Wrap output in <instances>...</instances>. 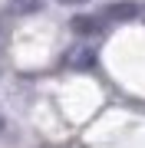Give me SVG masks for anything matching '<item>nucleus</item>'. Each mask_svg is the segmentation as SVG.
I'll list each match as a JSON object with an SVG mask.
<instances>
[{
	"label": "nucleus",
	"instance_id": "obj_1",
	"mask_svg": "<svg viewBox=\"0 0 145 148\" xmlns=\"http://www.w3.org/2000/svg\"><path fill=\"white\" fill-rule=\"evenodd\" d=\"M106 23H109V20H106L102 13H86V16H76L69 27H73L76 36H99V33L106 30Z\"/></svg>",
	"mask_w": 145,
	"mask_h": 148
},
{
	"label": "nucleus",
	"instance_id": "obj_2",
	"mask_svg": "<svg viewBox=\"0 0 145 148\" xmlns=\"http://www.w3.org/2000/svg\"><path fill=\"white\" fill-rule=\"evenodd\" d=\"M99 13L106 16L109 23H125V20H135V16H139L142 10L132 3V0H122V3H109L106 10H99Z\"/></svg>",
	"mask_w": 145,
	"mask_h": 148
},
{
	"label": "nucleus",
	"instance_id": "obj_3",
	"mask_svg": "<svg viewBox=\"0 0 145 148\" xmlns=\"http://www.w3.org/2000/svg\"><path fill=\"white\" fill-rule=\"evenodd\" d=\"M63 63L73 66V69H92L96 66V56H92V49H69L63 56Z\"/></svg>",
	"mask_w": 145,
	"mask_h": 148
},
{
	"label": "nucleus",
	"instance_id": "obj_4",
	"mask_svg": "<svg viewBox=\"0 0 145 148\" xmlns=\"http://www.w3.org/2000/svg\"><path fill=\"white\" fill-rule=\"evenodd\" d=\"M40 7H43V0H10L13 13H36Z\"/></svg>",
	"mask_w": 145,
	"mask_h": 148
},
{
	"label": "nucleus",
	"instance_id": "obj_5",
	"mask_svg": "<svg viewBox=\"0 0 145 148\" xmlns=\"http://www.w3.org/2000/svg\"><path fill=\"white\" fill-rule=\"evenodd\" d=\"M56 3H66V7H79V3H86V0H56Z\"/></svg>",
	"mask_w": 145,
	"mask_h": 148
},
{
	"label": "nucleus",
	"instance_id": "obj_6",
	"mask_svg": "<svg viewBox=\"0 0 145 148\" xmlns=\"http://www.w3.org/2000/svg\"><path fill=\"white\" fill-rule=\"evenodd\" d=\"M0 125H3V122H0Z\"/></svg>",
	"mask_w": 145,
	"mask_h": 148
}]
</instances>
